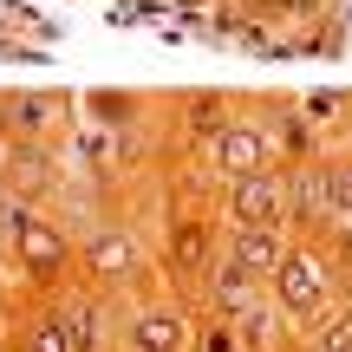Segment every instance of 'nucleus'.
<instances>
[{
  "label": "nucleus",
  "instance_id": "nucleus-3",
  "mask_svg": "<svg viewBox=\"0 0 352 352\" xmlns=\"http://www.w3.org/2000/svg\"><path fill=\"white\" fill-rule=\"evenodd\" d=\"M138 346H144V352H183V320L151 314V320L138 327Z\"/></svg>",
  "mask_w": 352,
  "mask_h": 352
},
{
  "label": "nucleus",
  "instance_id": "nucleus-1",
  "mask_svg": "<svg viewBox=\"0 0 352 352\" xmlns=\"http://www.w3.org/2000/svg\"><path fill=\"white\" fill-rule=\"evenodd\" d=\"M235 215L248 228H267L280 215V183H267V176H241V189H235Z\"/></svg>",
  "mask_w": 352,
  "mask_h": 352
},
{
  "label": "nucleus",
  "instance_id": "nucleus-6",
  "mask_svg": "<svg viewBox=\"0 0 352 352\" xmlns=\"http://www.w3.org/2000/svg\"><path fill=\"white\" fill-rule=\"evenodd\" d=\"M287 300H294V307H307V300H314V274H307L300 261H287Z\"/></svg>",
  "mask_w": 352,
  "mask_h": 352
},
{
  "label": "nucleus",
  "instance_id": "nucleus-8",
  "mask_svg": "<svg viewBox=\"0 0 352 352\" xmlns=\"http://www.w3.org/2000/svg\"><path fill=\"white\" fill-rule=\"evenodd\" d=\"M98 261L104 267H124V241H98Z\"/></svg>",
  "mask_w": 352,
  "mask_h": 352
},
{
  "label": "nucleus",
  "instance_id": "nucleus-11",
  "mask_svg": "<svg viewBox=\"0 0 352 352\" xmlns=\"http://www.w3.org/2000/svg\"><path fill=\"white\" fill-rule=\"evenodd\" d=\"M13 222H20V215H13V209H7V202H0V228H13Z\"/></svg>",
  "mask_w": 352,
  "mask_h": 352
},
{
  "label": "nucleus",
  "instance_id": "nucleus-9",
  "mask_svg": "<svg viewBox=\"0 0 352 352\" xmlns=\"http://www.w3.org/2000/svg\"><path fill=\"white\" fill-rule=\"evenodd\" d=\"M202 352H235V340H228V333H209V340H202Z\"/></svg>",
  "mask_w": 352,
  "mask_h": 352
},
{
  "label": "nucleus",
  "instance_id": "nucleus-7",
  "mask_svg": "<svg viewBox=\"0 0 352 352\" xmlns=\"http://www.w3.org/2000/svg\"><path fill=\"white\" fill-rule=\"evenodd\" d=\"M26 352H72V340H65V327H59V320H52V327L39 333V340L26 346Z\"/></svg>",
  "mask_w": 352,
  "mask_h": 352
},
{
  "label": "nucleus",
  "instance_id": "nucleus-4",
  "mask_svg": "<svg viewBox=\"0 0 352 352\" xmlns=\"http://www.w3.org/2000/svg\"><path fill=\"white\" fill-rule=\"evenodd\" d=\"M274 261H280V241L267 235V228H248V235H241V254H235V267L261 274V267H274Z\"/></svg>",
  "mask_w": 352,
  "mask_h": 352
},
{
  "label": "nucleus",
  "instance_id": "nucleus-10",
  "mask_svg": "<svg viewBox=\"0 0 352 352\" xmlns=\"http://www.w3.org/2000/svg\"><path fill=\"white\" fill-rule=\"evenodd\" d=\"M333 189H340V202H352V170H333Z\"/></svg>",
  "mask_w": 352,
  "mask_h": 352
},
{
  "label": "nucleus",
  "instance_id": "nucleus-2",
  "mask_svg": "<svg viewBox=\"0 0 352 352\" xmlns=\"http://www.w3.org/2000/svg\"><path fill=\"white\" fill-rule=\"evenodd\" d=\"M13 235L26 241V261H33L39 274H52V267H59V254H65V241L52 235V228H39L33 215H20V222H13Z\"/></svg>",
  "mask_w": 352,
  "mask_h": 352
},
{
  "label": "nucleus",
  "instance_id": "nucleus-5",
  "mask_svg": "<svg viewBox=\"0 0 352 352\" xmlns=\"http://www.w3.org/2000/svg\"><path fill=\"white\" fill-rule=\"evenodd\" d=\"M59 327H65V340H72V352L98 346V314H91V300H72V314H65Z\"/></svg>",
  "mask_w": 352,
  "mask_h": 352
}]
</instances>
